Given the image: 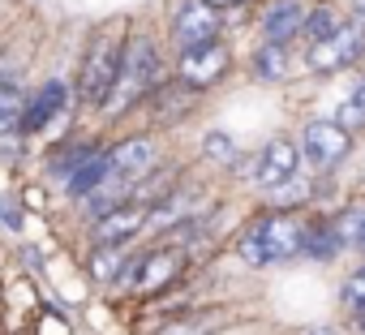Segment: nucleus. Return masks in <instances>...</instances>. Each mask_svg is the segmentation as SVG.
Returning a JSON list of instances; mask_svg holds the SVG:
<instances>
[{
  "mask_svg": "<svg viewBox=\"0 0 365 335\" xmlns=\"http://www.w3.org/2000/svg\"><path fill=\"white\" fill-rule=\"evenodd\" d=\"M297 254H305V224H297L284 211L254 220L250 232L241 237V258L250 267H279Z\"/></svg>",
  "mask_w": 365,
  "mask_h": 335,
  "instance_id": "f257e3e1",
  "label": "nucleus"
},
{
  "mask_svg": "<svg viewBox=\"0 0 365 335\" xmlns=\"http://www.w3.org/2000/svg\"><path fill=\"white\" fill-rule=\"evenodd\" d=\"M159 82V52L146 35L138 39H125V52H120V69H116V82L103 99V112L120 116L125 108H133L142 95H150Z\"/></svg>",
  "mask_w": 365,
  "mask_h": 335,
  "instance_id": "f03ea898",
  "label": "nucleus"
},
{
  "mask_svg": "<svg viewBox=\"0 0 365 335\" xmlns=\"http://www.w3.org/2000/svg\"><path fill=\"white\" fill-rule=\"evenodd\" d=\"M120 52H125V39L112 35V31L91 43L86 65H82V82H78V91H82L86 103L103 108V99H108V91H112V82H116V69H120Z\"/></svg>",
  "mask_w": 365,
  "mask_h": 335,
  "instance_id": "7ed1b4c3",
  "label": "nucleus"
},
{
  "mask_svg": "<svg viewBox=\"0 0 365 335\" xmlns=\"http://www.w3.org/2000/svg\"><path fill=\"white\" fill-rule=\"evenodd\" d=\"M365 56V22H344L335 35L318 39L305 56V65L314 73H344L348 65H356Z\"/></svg>",
  "mask_w": 365,
  "mask_h": 335,
  "instance_id": "20e7f679",
  "label": "nucleus"
},
{
  "mask_svg": "<svg viewBox=\"0 0 365 335\" xmlns=\"http://www.w3.org/2000/svg\"><path fill=\"white\" fill-rule=\"evenodd\" d=\"M228 65H232V52H228V43L211 39V43H198V48H185V52H180V65H176V73H180V82H185V86L198 95V91L215 86V82L228 73Z\"/></svg>",
  "mask_w": 365,
  "mask_h": 335,
  "instance_id": "39448f33",
  "label": "nucleus"
},
{
  "mask_svg": "<svg viewBox=\"0 0 365 335\" xmlns=\"http://www.w3.org/2000/svg\"><path fill=\"white\" fill-rule=\"evenodd\" d=\"M352 150V129H344L339 120H309L301 133V155L314 168H335L339 159H348Z\"/></svg>",
  "mask_w": 365,
  "mask_h": 335,
  "instance_id": "423d86ee",
  "label": "nucleus"
},
{
  "mask_svg": "<svg viewBox=\"0 0 365 335\" xmlns=\"http://www.w3.org/2000/svg\"><path fill=\"white\" fill-rule=\"evenodd\" d=\"M159 163V146H155V138H125L120 146H112L108 150V181H116V185H133V181H142L150 168ZM103 181V185H108Z\"/></svg>",
  "mask_w": 365,
  "mask_h": 335,
  "instance_id": "0eeeda50",
  "label": "nucleus"
},
{
  "mask_svg": "<svg viewBox=\"0 0 365 335\" xmlns=\"http://www.w3.org/2000/svg\"><path fill=\"white\" fill-rule=\"evenodd\" d=\"M220 26L224 22H220V9L211 5V0H190V5L172 18V39L180 43V52H185V48L220 39Z\"/></svg>",
  "mask_w": 365,
  "mask_h": 335,
  "instance_id": "6e6552de",
  "label": "nucleus"
},
{
  "mask_svg": "<svg viewBox=\"0 0 365 335\" xmlns=\"http://www.w3.org/2000/svg\"><path fill=\"white\" fill-rule=\"evenodd\" d=\"M297 163H301V150L292 138H271L258 155V168H254V181L262 190H279L284 181L297 177Z\"/></svg>",
  "mask_w": 365,
  "mask_h": 335,
  "instance_id": "1a4fd4ad",
  "label": "nucleus"
},
{
  "mask_svg": "<svg viewBox=\"0 0 365 335\" xmlns=\"http://www.w3.org/2000/svg\"><path fill=\"white\" fill-rule=\"evenodd\" d=\"M180 267H185V262H180V249H155V254H146V258H138L129 267V288L138 297H146V292L172 284L180 275Z\"/></svg>",
  "mask_w": 365,
  "mask_h": 335,
  "instance_id": "9d476101",
  "label": "nucleus"
},
{
  "mask_svg": "<svg viewBox=\"0 0 365 335\" xmlns=\"http://www.w3.org/2000/svg\"><path fill=\"white\" fill-rule=\"evenodd\" d=\"M305 14H309L305 0H267L262 18H258L262 39L267 43H288L297 31H305Z\"/></svg>",
  "mask_w": 365,
  "mask_h": 335,
  "instance_id": "9b49d317",
  "label": "nucleus"
},
{
  "mask_svg": "<svg viewBox=\"0 0 365 335\" xmlns=\"http://www.w3.org/2000/svg\"><path fill=\"white\" fill-rule=\"evenodd\" d=\"M146 220H150L146 202H129V207H116V211L99 215V224H95V245H125L129 237H138V232L146 228Z\"/></svg>",
  "mask_w": 365,
  "mask_h": 335,
  "instance_id": "f8f14e48",
  "label": "nucleus"
},
{
  "mask_svg": "<svg viewBox=\"0 0 365 335\" xmlns=\"http://www.w3.org/2000/svg\"><path fill=\"white\" fill-rule=\"evenodd\" d=\"M65 108H69V86H65V82H48L43 91H35V99H26L22 133H39V129H48Z\"/></svg>",
  "mask_w": 365,
  "mask_h": 335,
  "instance_id": "ddd939ff",
  "label": "nucleus"
},
{
  "mask_svg": "<svg viewBox=\"0 0 365 335\" xmlns=\"http://www.w3.org/2000/svg\"><path fill=\"white\" fill-rule=\"evenodd\" d=\"M103 181H108V150H95V155H86L73 172H69V194H73V198H86V194H95Z\"/></svg>",
  "mask_w": 365,
  "mask_h": 335,
  "instance_id": "4468645a",
  "label": "nucleus"
},
{
  "mask_svg": "<svg viewBox=\"0 0 365 335\" xmlns=\"http://www.w3.org/2000/svg\"><path fill=\"white\" fill-rule=\"evenodd\" d=\"M22 112H26L22 91H18V86H9V82H0V138L22 129Z\"/></svg>",
  "mask_w": 365,
  "mask_h": 335,
  "instance_id": "2eb2a0df",
  "label": "nucleus"
},
{
  "mask_svg": "<svg viewBox=\"0 0 365 335\" xmlns=\"http://www.w3.org/2000/svg\"><path fill=\"white\" fill-rule=\"evenodd\" d=\"M288 65H292V61H288V48H284V43H267V39H262L254 69H258L262 78H271V82H275V78H284V73H288Z\"/></svg>",
  "mask_w": 365,
  "mask_h": 335,
  "instance_id": "dca6fc26",
  "label": "nucleus"
},
{
  "mask_svg": "<svg viewBox=\"0 0 365 335\" xmlns=\"http://www.w3.org/2000/svg\"><path fill=\"white\" fill-rule=\"evenodd\" d=\"M344 22H339V14L331 9V5H314L309 14H305V35L318 43V39H327V35H335Z\"/></svg>",
  "mask_w": 365,
  "mask_h": 335,
  "instance_id": "f3484780",
  "label": "nucleus"
},
{
  "mask_svg": "<svg viewBox=\"0 0 365 335\" xmlns=\"http://www.w3.org/2000/svg\"><path fill=\"white\" fill-rule=\"evenodd\" d=\"M335 245H339L335 224H309V228H305V254L327 258V254H335Z\"/></svg>",
  "mask_w": 365,
  "mask_h": 335,
  "instance_id": "a211bd4d",
  "label": "nucleus"
},
{
  "mask_svg": "<svg viewBox=\"0 0 365 335\" xmlns=\"http://www.w3.org/2000/svg\"><path fill=\"white\" fill-rule=\"evenodd\" d=\"M335 120H339L344 129H356V125H365V82H361V86H352V95L339 103Z\"/></svg>",
  "mask_w": 365,
  "mask_h": 335,
  "instance_id": "6ab92c4d",
  "label": "nucleus"
},
{
  "mask_svg": "<svg viewBox=\"0 0 365 335\" xmlns=\"http://www.w3.org/2000/svg\"><path fill=\"white\" fill-rule=\"evenodd\" d=\"M202 150H207V159H215V163H237V142H232L224 129H211L207 142H202Z\"/></svg>",
  "mask_w": 365,
  "mask_h": 335,
  "instance_id": "aec40b11",
  "label": "nucleus"
},
{
  "mask_svg": "<svg viewBox=\"0 0 365 335\" xmlns=\"http://www.w3.org/2000/svg\"><path fill=\"white\" fill-rule=\"evenodd\" d=\"M339 297H344V305H348L352 314H365V267H361V271H352V275L344 279Z\"/></svg>",
  "mask_w": 365,
  "mask_h": 335,
  "instance_id": "412c9836",
  "label": "nucleus"
},
{
  "mask_svg": "<svg viewBox=\"0 0 365 335\" xmlns=\"http://www.w3.org/2000/svg\"><path fill=\"white\" fill-rule=\"evenodd\" d=\"M116 258H120V245H95V254H91L95 279H112L116 275Z\"/></svg>",
  "mask_w": 365,
  "mask_h": 335,
  "instance_id": "4be33fe9",
  "label": "nucleus"
},
{
  "mask_svg": "<svg viewBox=\"0 0 365 335\" xmlns=\"http://www.w3.org/2000/svg\"><path fill=\"white\" fill-rule=\"evenodd\" d=\"M279 190H284V194H279V207H288V202H305V198H309V185H305V181H297V185L284 181Z\"/></svg>",
  "mask_w": 365,
  "mask_h": 335,
  "instance_id": "5701e85b",
  "label": "nucleus"
},
{
  "mask_svg": "<svg viewBox=\"0 0 365 335\" xmlns=\"http://www.w3.org/2000/svg\"><path fill=\"white\" fill-rule=\"evenodd\" d=\"M0 220H5V224H9V228H18V224H22V220H18V215H14V211H9V207H5V202H0Z\"/></svg>",
  "mask_w": 365,
  "mask_h": 335,
  "instance_id": "b1692460",
  "label": "nucleus"
},
{
  "mask_svg": "<svg viewBox=\"0 0 365 335\" xmlns=\"http://www.w3.org/2000/svg\"><path fill=\"white\" fill-rule=\"evenodd\" d=\"M215 9H237V5H245V0H211Z\"/></svg>",
  "mask_w": 365,
  "mask_h": 335,
  "instance_id": "393cba45",
  "label": "nucleus"
},
{
  "mask_svg": "<svg viewBox=\"0 0 365 335\" xmlns=\"http://www.w3.org/2000/svg\"><path fill=\"white\" fill-rule=\"evenodd\" d=\"M356 241L365 245V211H361V228H356Z\"/></svg>",
  "mask_w": 365,
  "mask_h": 335,
  "instance_id": "a878e982",
  "label": "nucleus"
},
{
  "mask_svg": "<svg viewBox=\"0 0 365 335\" xmlns=\"http://www.w3.org/2000/svg\"><path fill=\"white\" fill-rule=\"evenodd\" d=\"M352 9H356V18H365V0H352Z\"/></svg>",
  "mask_w": 365,
  "mask_h": 335,
  "instance_id": "bb28decb",
  "label": "nucleus"
},
{
  "mask_svg": "<svg viewBox=\"0 0 365 335\" xmlns=\"http://www.w3.org/2000/svg\"><path fill=\"white\" fill-rule=\"evenodd\" d=\"M305 335H335V331H327V326H314V331H305Z\"/></svg>",
  "mask_w": 365,
  "mask_h": 335,
  "instance_id": "cd10ccee",
  "label": "nucleus"
}]
</instances>
